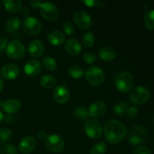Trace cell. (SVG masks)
Wrapping results in <instances>:
<instances>
[{
    "instance_id": "1",
    "label": "cell",
    "mask_w": 154,
    "mask_h": 154,
    "mask_svg": "<svg viewBox=\"0 0 154 154\" xmlns=\"http://www.w3.org/2000/svg\"><path fill=\"white\" fill-rule=\"evenodd\" d=\"M105 139L109 144H117L121 142L126 135V126L116 120H108L103 128Z\"/></svg>"
},
{
    "instance_id": "2",
    "label": "cell",
    "mask_w": 154,
    "mask_h": 154,
    "mask_svg": "<svg viewBox=\"0 0 154 154\" xmlns=\"http://www.w3.org/2000/svg\"><path fill=\"white\" fill-rule=\"evenodd\" d=\"M134 77L130 72H123L115 78V87L121 93H129L134 86Z\"/></svg>"
},
{
    "instance_id": "3",
    "label": "cell",
    "mask_w": 154,
    "mask_h": 154,
    "mask_svg": "<svg viewBox=\"0 0 154 154\" xmlns=\"http://www.w3.org/2000/svg\"><path fill=\"white\" fill-rule=\"evenodd\" d=\"M128 138L131 144L135 146L139 145L147 141L148 138V134L143 126L136 125L129 129Z\"/></svg>"
},
{
    "instance_id": "4",
    "label": "cell",
    "mask_w": 154,
    "mask_h": 154,
    "mask_svg": "<svg viewBox=\"0 0 154 154\" xmlns=\"http://www.w3.org/2000/svg\"><path fill=\"white\" fill-rule=\"evenodd\" d=\"M150 97V92L147 87L139 86L131 91L129 100L135 105H141L148 102Z\"/></svg>"
},
{
    "instance_id": "5",
    "label": "cell",
    "mask_w": 154,
    "mask_h": 154,
    "mask_svg": "<svg viewBox=\"0 0 154 154\" xmlns=\"http://www.w3.org/2000/svg\"><path fill=\"white\" fill-rule=\"evenodd\" d=\"M84 129L87 136L92 139H99L103 134L102 123L96 119H90L87 120L84 124Z\"/></svg>"
},
{
    "instance_id": "6",
    "label": "cell",
    "mask_w": 154,
    "mask_h": 154,
    "mask_svg": "<svg viewBox=\"0 0 154 154\" xmlns=\"http://www.w3.org/2000/svg\"><path fill=\"white\" fill-rule=\"evenodd\" d=\"M85 78L90 84L93 86H99L105 80V73L103 70L97 66H90L86 70Z\"/></svg>"
},
{
    "instance_id": "7",
    "label": "cell",
    "mask_w": 154,
    "mask_h": 154,
    "mask_svg": "<svg viewBox=\"0 0 154 154\" xmlns=\"http://www.w3.org/2000/svg\"><path fill=\"white\" fill-rule=\"evenodd\" d=\"M6 55L12 60H20L26 54V48L20 41L14 40L9 42L5 49Z\"/></svg>"
},
{
    "instance_id": "8",
    "label": "cell",
    "mask_w": 154,
    "mask_h": 154,
    "mask_svg": "<svg viewBox=\"0 0 154 154\" xmlns=\"http://www.w3.org/2000/svg\"><path fill=\"white\" fill-rule=\"evenodd\" d=\"M45 142L47 149L54 153H61L66 146V143L63 138L58 135H48Z\"/></svg>"
},
{
    "instance_id": "9",
    "label": "cell",
    "mask_w": 154,
    "mask_h": 154,
    "mask_svg": "<svg viewBox=\"0 0 154 154\" xmlns=\"http://www.w3.org/2000/svg\"><path fill=\"white\" fill-rule=\"evenodd\" d=\"M42 28V23L34 17H28L23 22V29L29 35H36L40 32Z\"/></svg>"
},
{
    "instance_id": "10",
    "label": "cell",
    "mask_w": 154,
    "mask_h": 154,
    "mask_svg": "<svg viewBox=\"0 0 154 154\" xmlns=\"http://www.w3.org/2000/svg\"><path fill=\"white\" fill-rule=\"evenodd\" d=\"M40 9L42 17L48 21L56 20L60 14L57 6L52 2L42 3Z\"/></svg>"
},
{
    "instance_id": "11",
    "label": "cell",
    "mask_w": 154,
    "mask_h": 154,
    "mask_svg": "<svg viewBox=\"0 0 154 154\" xmlns=\"http://www.w3.org/2000/svg\"><path fill=\"white\" fill-rule=\"evenodd\" d=\"M73 20L75 25L81 29H87L93 23L90 15L84 11H78L75 12Z\"/></svg>"
},
{
    "instance_id": "12",
    "label": "cell",
    "mask_w": 154,
    "mask_h": 154,
    "mask_svg": "<svg viewBox=\"0 0 154 154\" xmlns=\"http://www.w3.org/2000/svg\"><path fill=\"white\" fill-rule=\"evenodd\" d=\"M53 97L57 103L60 105L66 104L70 98V92L69 88L63 84L57 86L53 92Z\"/></svg>"
},
{
    "instance_id": "13",
    "label": "cell",
    "mask_w": 154,
    "mask_h": 154,
    "mask_svg": "<svg viewBox=\"0 0 154 154\" xmlns=\"http://www.w3.org/2000/svg\"><path fill=\"white\" fill-rule=\"evenodd\" d=\"M1 75L3 78L8 81L16 79L20 74V68L14 63H8L6 64L2 68Z\"/></svg>"
},
{
    "instance_id": "14",
    "label": "cell",
    "mask_w": 154,
    "mask_h": 154,
    "mask_svg": "<svg viewBox=\"0 0 154 154\" xmlns=\"http://www.w3.org/2000/svg\"><path fill=\"white\" fill-rule=\"evenodd\" d=\"M28 52L31 57L34 58H39L42 57L45 53V46L42 41L34 39L28 45Z\"/></svg>"
},
{
    "instance_id": "15",
    "label": "cell",
    "mask_w": 154,
    "mask_h": 154,
    "mask_svg": "<svg viewBox=\"0 0 154 154\" xmlns=\"http://www.w3.org/2000/svg\"><path fill=\"white\" fill-rule=\"evenodd\" d=\"M36 147V141L32 136H26L20 140L18 144V150L22 153H29Z\"/></svg>"
},
{
    "instance_id": "16",
    "label": "cell",
    "mask_w": 154,
    "mask_h": 154,
    "mask_svg": "<svg viewBox=\"0 0 154 154\" xmlns=\"http://www.w3.org/2000/svg\"><path fill=\"white\" fill-rule=\"evenodd\" d=\"M107 111V105H105V102H93L90 105L88 111V114L90 117L93 118H99V117H102Z\"/></svg>"
},
{
    "instance_id": "17",
    "label": "cell",
    "mask_w": 154,
    "mask_h": 154,
    "mask_svg": "<svg viewBox=\"0 0 154 154\" xmlns=\"http://www.w3.org/2000/svg\"><path fill=\"white\" fill-rule=\"evenodd\" d=\"M42 70L40 62L35 60H30L24 66V72L30 77H35L38 75Z\"/></svg>"
},
{
    "instance_id": "18",
    "label": "cell",
    "mask_w": 154,
    "mask_h": 154,
    "mask_svg": "<svg viewBox=\"0 0 154 154\" xmlns=\"http://www.w3.org/2000/svg\"><path fill=\"white\" fill-rule=\"evenodd\" d=\"M65 50L69 55L78 56L82 51V45L77 39L71 38L66 42Z\"/></svg>"
},
{
    "instance_id": "19",
    "label": "cell",
    "mask_w": 154,
    "mask_h": 154,
    "mask_svg": "<svg viewBox=\"0 0 154 154\" xmlns=\"http://www.w3.org/2000/svg\"><path fill=\"white\" fill-rule=\"evenodd\" d=\"M21 107V102L17 99H10L2 102V108L7 114H14L17 112Z\"/></svg>"
},
{
    "instance_id": "20",
    "label": "cell",
    "mask_w": 154,
    "mask_h": 154,
    "mask_svg": "<svg viewBox=\"0 0 154 154\" xmlns=\"http://www.w3.org/2000/svg\"><path fill=\"white\" fill-rule=\"evenodd\" d=\"M65 35L59 30H53L50 32L48 35V41L51 45L54 46H60L65 42Z\"/></svg>"
},
{
    "instance_id": "21",
    "label": "cell",
    "mask_w": 154,
    "mask_h": 154,
    "mask_svg": "<svg viewBox=\"0 0 154 154\" xmlns=\"http://www.w3.org/2000/svg\"><path fill=\"white\" fill-rule=\"evenodd\" d=\"M99 57L105 62H111L116 58L117 53L114 48L111 47H103L99 51Z\"/></svg>"
},
{
    "instance_id": "22",
    "label": "cell",
    "mask_w": 154,
    "mask_h": 154,
    "mask_svg": "<svg viewBox=\"0 0 154 154\" xmlns=\"http://www.w3.org/2000/svg\"><path fill=\"white\" fill-rule=\"evenodd\" d=\"M2 3L5 10L11 14L17 13L22 8V2L20 0H4Z\"/></svg>"
},
{
    "instance_id": "23",
    "label": "cell",
    "mask_w": 154,
    "mask_h": 154,
    "mask_svg": "<svg viewBox=\"0 0 154 154\" xmlns=\"http://www.w3.org/2000/svg\"><path fill=\"white\" fill-rule=\"evenodd\" d=\"M21 26V21L17 17H14L10 18L9 20H8L7 22L5 23V30L8 32L13 33L17 31L20 29Z\"/></svg>"
},
{
    "instance_id": "24",
    "label": "cell",
    "mask_w": 154,
    "mask_h": 154,
    "mask_svg": "<svg viewBox=\"0 0 154 154\" xmlns=\"http://www.w3.org/2000/svg\"><path fill=\"white\" fill-rule=\"evenodd\" d=\"M57 84V80L52 75H46L42 76L40 80V85L45 89H51Z\"/></svg>"
},
{
    "instance_id": "25",
    "label": "cell",
    "mask_w": 154,
    "mask_h": 154,
    "mask_svg": "<svg viewBox=\"0 0 154 154\" xmlns=\"http://www.w3.org/2000/svg\"><path fill=\"white\" fill-rule=\"evenodd\" d=\"M68 73L74 79H81L85 74V71L81 66H72L69 69Z\"/></svg>"
},
{
    "instance_id": "26",
    "label": "cell",
    "mask_w": 154,
    "mask_h": 154,
    "mask_svg": "<svg viewBox=\"0 0 154 154\" xmlns=\"http://www.w3.org/2000/svg\"><path fill=\"white\" fill-rule=\"evenodd\" d=\"M144 23L146 28L149 30H154V10H148L144 17Z\"/></svg>"
},
{
    "instance_id": "27",
    "label": "cell",
    "mask_w": 154,
    "mask_h": 154,
    "mask_svg": "<svg viewBox=\"0 0 154 154\" xmlns=\"http://www.w3.org/2000/svg\"><path fill=\"white\" fill-rule=\"evenodd\" d=\"M42 66L48 71H54L57 67V62L51 57H45L42 60Z\"/></svg>"
},
{
    "instance_id": "28",
    "label": "cell",
    "mask_w": 154,
    "mask_h": 154,
    "mask_svg": "<svg viewBox=\"0 0 154 154\" xmlns=\"http://www.w3.org/2000/svg\"><path fill=\"white\" fill-rule=\"evenodd\" d=\"M108 149V146L105 141H99L93 146L90 154H105Z\"/></svg>"
},
{
    "instance_id": "29",
    "label": "cell",
    "mask_w": 154,
    "mask_h": 154,
    "mask_svg": "<svg viewBox=\"0 0 154 154\" xmlns=\"http://www.w3.org/2000/svg\"><path fill=\"white\" fill-rule=\"evenodd\" d=\"M82 43L86 48H91L95 43V36L92 32H86L82 37Z\"/></svg>"
},
{
    "instance_id": "30",
    "label": "cell",
    "mask_w": 154,
    "mask_h": 154,
    "mask_svg": "<svg viewBox=\"0 0 154 154\" xmlns=\"http://www.w3.org/2000/svg\"><path fill=\"white\" fill-rule=\"evenodd\" d=\"M12 137V132L8 128L0 129V144H4L10 141Z\"/></svg>"
},
{
    "instance_id": "31",
    "label": "cell",
    "mask_w": 154,
    "mask_h": 154,
    "mask_svg": "<svg viewBox=\"0 0 154 154\" xmlns=\"http://www.w3.org/2000/svg\"><path fill=\"white\" fill-rule=\"evenodd\" d=\"M129 108V105L125 102H120L114 106V113L116 115L121 116L126 114V111Z\"/></svg>"
},
{
    "instance_id": "32",
    "label": "cell",
    "mask_w": 154,
    "mask_h": 154,
    "mask_svg": "<svg viewBox=\"0 0 154 154\" xmlns=\"http://www.w3.org/2000/svg\"><path fill=\"white\" fill-rule=\"evenodd\" d=\"M73 114L76 118L79 120H84L89 116L88 111L85 107L79 106L75 108L73 111Z\"/></svg>"
},
{
    "instance_id": "33",
    "label": "cell",
    "mask_w": 154,
    "mask_h": 154,
    "mask_svg": "<svg viewBox=\"0 0 154 154\" xmlns=\"http://www.w3.org/2000/svg\"><path fill=\"white\" fill-rule=\"evenodd\" d=\"M1 154H18L17 147L11 144H5L0 149Z\"/></svg>"
},
{
    "instance_id": "34",
    "label": "cell",
    "mask_w": 154,
    "mask_h": 154,
    "mask_svg": "<svg viewBox=\"0 0 154 154\" xmlns=\"http://www.w3.org/2000/svg\"><path fill=\"white\" fill-rule=\"evenodd\" d=\"M63 31L67 35L71 36L75 33V28L71 22H66L63 24Z\"/></svg>"
},
{
    "instance_id": "35",
    "label": "cell",
    "mask_w": 154,
    "mask_h": 154,
    "mask_svg": "<svg viewBox=\"0 0 154 154\" xmlns=\"http://www.w3.org/2000/svg\"><path fill=\"white\" fill-rule=\"evenodd\" d=\"M82 3L86 5V6L89 8L92 7H103L104 6V2L102 1H97V0H85V1H82Z\"/></svg>"
},
{
    "instance_id": "36",
    "label": "cell",
    "mask_w": 154,
    "mask_h": 154,
    "mask_svg": "<svg viewBox=\"0 0 154 154\" xmlns=\"http://www.w3.org/2000/svg\"><path fill=\"white\" fill-rule=\"evenodd\" d=\"M83 60L87 64H93L96 60V57L93 52H87L83 56Z\"/></svg>"
},
{
    "instance_id": "37",
    "label": "cell",
    "mask_w": 154,
    "mask_h": 154,
    "mask_svg": "<svg viewBox=\"0 0 154 154\" xmlns=\"http://www.w3.org/2000/svg\"><path fill=\"white\" fill-rule=\"evenodd\" d=\"M138 111L136 107H129V108H128L127 111H126V115L127 116L128 118L134 119L137 117V115H138Z\"/></svg>"
},
{
    "instance_id": "38",
    "label": "cell",
    "mask_w": 154,
    "mask_h": 154,
    "mask_svg": "<svg viewBox=\"0 0 154 154\" xmlns=\"http://www.w3.org/2000/svg\"><path fill=\"white\" fill-rule=\"evenodd\" d=\"M133 154H151L150 149L144 146H141L136 148L134 151Z\"/></svg>"
},
{
    "instance_id": "39",
    "label": "cell",
    "mask_w": 154,
    "mask_h": 154,
    "mask_svg": "<svg viewBox=\"0 0 154 154\" xmlns=\"http://www.w3.org/2000/svg\"><path fill=\"white\" fill-rule=\"evenodd\" d=\"M8 38L5 37L0 38V53H2L3 51H5L8 45Z\"/></svg>"
},
{
    "instance_id": "40",
    "label": "cell",
    "mask_w": 154,
    "mask_h": 154,
    "mask_svg": "<svg viewBox=\"0 0 154 154\" xmlns=\"http://www.w3.org/2000/svg\"><path fill=\"white\" fill-rule=\"evenodd\" d=\"M29 5L31 6L32 8H39L42 5V2L39 0H31V1L29 2Z\"/></svg>"
},
{
    "instance_id": "41",
    "label": "cell",
    "mask_w": 154,
    "mask_h": 154,
    "mask_svg": "<svg viewBox=\"0 0 154 154\" xmlns=\"http://www.w3.org/2000/svg\"><path fill=\"white\" fill-rule=\"evenodd\" d=\"M47 137H48V135H47L46 132H45V131H38V132H37V134H36V138L38 140H40V141H45Z\"/></svg>"
},
{
    "instance_id": "42",
    "label": "cell",
    "mask_w": 154,
    "mask_h": 154,
    "mask_svg": "<svg viewBox=\"0 0 154 154\" xmlns=\"http://www.w3.org/2000/svg\"><path fill=\"white\" fill-rule=\"evenodd\" d=\"M20 11L21 15L23 17H25L26 18L28 17L29 14V13H30L29 8L28 7H26V6H22V8H21V9Z\"/></svg>"
},
{
    "instance_id": "43",
    "label": "cell",
    "mask_w": 154,
    "mask_h": 154,
    "mask_svg": "<svg viewBox=\"0 0 154 154\" xmlns=\"http://www.w3.org/2000/svg\"><path fill=\"white\" fill-rule=\"evenodd\" d=\"M3 88H4V82H3L2 79L0 78V93L2 91Z\"/></svg>"
},
{
    "instance_id": "44",
    "label": "cell",
    "mask_w": 154,
    "mask_h": 154,
    "mask_svg": "<svg viewBox=\"0 0 154 154\" xmlns=\"http://www.w3.org/2000/svg\"><path fill=\"white\" fill-rule=\"evenodd\" d=\"M3 120H4V115H3L2 113L0 111V124H1L3 122Z\"/></svg>"
},
{
    "instance_id": "45",
    "label": "cell",
    "mask_w": 154,
    "mask_h": 154,
    "mask_svg": "<svg viewBox=\"0 0 154 154\" xmlns=\"http://www.w3.org/2000/svg\"><path fill=\"white\" fill-rule=\"evenodd\" d=\"M2 102L1 99H0V107H2Z\"/></svg>"
},
{
    "instance_id": "46",
    "label": "cell",
    "mask_w": 154,
    "mask_h": 154,
    "mask_svg": "<svg viewBox=\"0 0 154 154\" xmlns=\"http://www.w3.org/2000/svg\"><path fill=\"white\" fill-rule=\"evenodd\" d=\"M0 9H1V4H0Z\"/></svg>"
},
{
    "instance_id": "47",
    "label": "cell",
    "mask_w": 154,
    "mask_h": 154,
    "mask_svg": "<svg viewBox=\"0 0 154 154\" xmlns=\"http://www.w3.org/2000/svg\"><path fill=\"white\" fill-rule=\"evenodd\" d=\"M153 120H154V119H153Z\"/></svg>"
}]
</instances>
